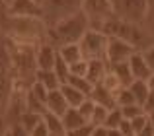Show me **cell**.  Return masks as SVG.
Returning <instances> with one entry per match:
<instances>
[{
  "label": "cell",
  "mask_w": 154,
  "mask_h": 136,
  "mask_svg": "<svg viewBox=\"0 0 154 136\" xmlns=\"http://www.w3.org/2000/svg\"><path fill=\"white\" fill-rule=\"evenodd\" d=\"M64 84H70L72 87H76L78 91H82V93H84V95H88V97H90L92 87H94V86H92V84L88 82L86 78H82V76H68Z\"/></svg>",
  "instance_id": "cell-23"
},
{
  "label": "cell",
  "mask_w": 154,
  "mask_h": 136,
  "mask_svg": "<svg viewBox=\"0 0 154 136\" xmlns=\"http://www.w3.org/2000/svg\"><path fill=\"white\" fill-rule=\"evenodd\" d=\"M143 111H144L146 115L154 111V91H148L146 99H144V103H143Z\"/></svg>",
  "instance_id": "cell-38"
},
{
  "label": "cell",
  "mask_w": 154,
  "mask_h": 136,
  "mask_svg": "<svg viewBox=\"0 0 154 136\" xmlns=\"http://www.w3.org/2000/svg\"><path fill=\"white\" fill-rule=\"evenodd\" d=\"M10 91H12V78L10 70H8V61L0 58V115H2V111H6Z\"/></svg>",
  "instance_id": "cell-11"
},
{
  "label": "cell",
  "mask_w": 154,
  "mask_h": 136,
  "mask_svg": "<svg viewBox=\"0 0 154 136\" xmlns=\"http://www.w3.org/2000/svg\"><path fill=\"white\" fill-rule=\"evenodd\" d=\"M66 109H68V103H66V99L63 97L60 90H51L49 93H47V99H45V111L57 115V117H63V115L66 113Z\"/></svg>",
  "instance_id": "cell-13"
},
{
  "label": "cell",
  "mask_w": 154,
  "mask_h": 136,
  "mask_svg": "<svg viewBox=\"0 0 154 136\" xmlns=\"http://www.w3.org/2000/svg\"><path fill=\"white\" fill-rule=\"evenodd\" d=\"M4 2H6V4H10V2H12V0H4Z\"/></svg>",
  "instance_id": "cell-45"
},
{
  "label": "cell",
  "mask_w": 154,
  "mask_h": 136,
  "mask_svg": "<svg viewBox=\"0 0 154 136\" xmlns=\"http://www.w3.org/2000/svg\"><path fill=\"white\" fill-rule=\"evenodd\" d=\"M78 47L82 51V57L86 61L90 58H103L105 57V47H107V35L102 33L100 29H88L78 41Z\"/></svg>",
  "instance_id": "cell-6"
},
{
  "label": "cell",
  "mask_w": 154,
  "mask_h": 136,
  "mask_svg": "<svg viewBox=\"0 0 154 136\" xmlns=\"http://www.w3.org/2000/svg\"><path fill=\"white\" fill-rule=\"evenodd\" d=\"M59 90H60V93H63V97L66 99L68 107H80V103L88 97V95H84L82 91H78L76 87H72L70 84H60Z\"/></svg>",
  "instance_id": "cell-18"
},
{
  "label": "cell",
  "mask_w": 154,
  "mask_h": 136,
  "mask_svg": "<svg viewBox=\"0 0 154 136\" xmlns=\"http://www.w3.org/2000/svg\"><path fill=\"white\" fill-rule=\"evenodd\" d=\"M92 129H94V125L86 123V125L78 126V129H74V130H68L66 136H92Z\"/></svg>",
  "instance_id": "cell-32"
},
{
  "label": "cell",
  "mask_w": 154,
  "mask_h": 136,
  "mask_svg": "<svg viewBox=\"0 0 154 136\" xmlns=\"http://www.w3.org/2000/svg\"><path fill=\"white\" fill-rule=\"evenodd\" d=\"M86 70H88V61L82 58V61L68 66V76H82V78H86Z\"/></svg>",
  "instance_id": "cell-30"
},
{
  "label": "cell",
  "mask_w": 154,
  "mask_h": 136,
  "mask_svg": "<svg viewBox=\"0 0 154 136\" xmlns=\"http://www.w3.org/2000/svg\"><path fill=\"white\" fill-rule=\"evenodd\" d=\"M57 47H53L51 43H41L35 49V64L37 70H53L57 62Z\"/></svg>",
  "instance_id": "cell-10"
},
{
  "label": "cell",
  "mask_w": 154,
  "mask_h": 136,
  "mask_svg": "<svg viewBox=\"0 0 154 136\" xmlns=\"http://www.w3.org/2000/svg\"><path fill=\"white\" fill-rule=\"evenodd\" d=\"M90 99H94L96 105H102V107H105V109H113V107H117L115 105V95H113L109 90H105L102 84H96V86L92 87Z\"/></svg>",
  "instance_id": "cell-15"
},
{
  "label": "cell",
  "mask_w": 154,
  "mask_h": 136,
  "mask_svg": "<svg viewBox=\"0 0 154 136\" xmlns=\"http://www.w3.org/2000/svg\"><path fill=\"white\" fill-rule=\"evenodd\" d=\"M8 132H10L12 136H29V132H27L26 129H23L20 123H14V125L8 126Z\"/></svg>",
  "instance_id": "cell-35"
},
{
  "label": "cell",
  "mask_w": 154,
  "mask_h": 136,
  "mask_svg": "<svg viewBox=\"0 0 154 136\" xmlns=\"http://www.w3.org/2000/svg\"><path fill=\"white\" fill-rule=\"evenodd\" d=\"M49 136H66V132H64V134H49Z\"/></svg>",
  "instance_id": "cell-44"
},
{
  "label": "cell",
  "mask_w": 154,
  "mask_h": 136,
  "mask_svg": "<svg viewBox=\"0 0 154 136\" xmlns=\"http://www.w3.org/2000/svg\"><path fill=\"white\" fill-rule=\"evenodd\" d=\"M127 64H129V68H131L133 80H146L148 76L152 74V70L148 68V64H146V61H144V57H143L140 51H135V53L129 57Z\"/></svg>",
  "instance_id": "cell-12"
},
{
  "label": "cell",
  "mask_w": 154,
  "mask_h": 136,
  "mask_svg": "<svg viewBox=\"0 0 154 136\" xmlns=\"http://www.w3.org/2000/svg\"><path fill=\"white\" fill-rule=\"evenodd\" d=\"M41 4L35 0H12L8 4V16L16 18H41Z\"/></svg>",
  "instance_id": "cell-9"
},
{
  "label": "cell",
  "mask_w": 154,
  "mask_h": 136,
  "mask_svg": "<svg viewBox=\"0 0 154 136\" xmlns=\"http://www.w3.org/2000/svg\"><path fill=\"white\" fill-rule=\"evenodd\" d=\"M107 68H109V66H107ZM100 84H102V86L105 87V90H109V91H111L113 95H115L117 91H119L121 87H123V86H121V84H119V80H117V78H115V76H113V74H111V72H109V70H107V74L103 76V80H102V82H100Z\"/></svg>",
  "instance_id": "cell-26"
},
{
  "label": "cell",
  "mask_w": 154,
  "mask_h": 136,
  "mask_svg": "<svg viewBox=\"0 0 154 136\" xmlns=\"http://www.w3.org/2000/svg\"><path fill=\"white\" fill-rule=\"evenodd\" d=\"M143 53V57H144V61H146V64H148V68L154 72V45H150V47H146L144 51H140Z\"/></svg>",
  "instance_id": "cell-34"
},
{
  "label": "cell",
  "mask_w": 154,
  "mask_h": 136,
  "mask_svg": "<svg viewBox=\"0 0 154 136\" xmlns=\"http://www.w3.org/2000/svg\"><path fill=\"white\" fill-rule=\"evenodd\" d=\"M57 55H59V53H57ZM53 72H55L57 78L60 80V84H64V82H66V78H68V64H66V62H64L60 57H57V62H55Z\"/></svg>",
  "instance_id": "cell-29"
},
{
  "label": "cell",
  "mask_w": 154,
  "mask_h": 136,
  "mask_svg": "<svg viewBox=\"0 0 154 136\" xmlns=\"http://www.w3.org/2000/svg\"><path fill=\"white\" fill-rule=\"evenodd\" d=\"M82 12L86 14L92 29H100L103 25V22H107L111 16H115L113 0H84Z\"/></svg>",
  "instance_id": "cell-5"
},
{
  "label": "cell",
  "mask_w": 154,
  "mask_h": 136,
  "mask_svg": "<svg viewBox=\"0 0 154 136\" xmlns=\"http://www.w3.org/2000/svg\"><path fill=\"white\" fill-rule=\"evenodd\" d=\"M100 31L105 33L107 37H119L123 41L131 43L137 51L144 43V33L137 23H131L127 19L119 18V16H111L107 22H103V25L100 27Z\"/></svg>",
  "instance_id": "cell-4"
},
{
  "label": "cell",
  "mask_w": 154,
  "mask_h": 136,
  "mask_svg": "<svg viewBox=\"0 0 154 136\" xmlns=\"http://www.w3.org/2000/svg\"><path fill=\"white\" fill-rule=\"evenodd\" d=\"M119 109H121L123 119H127V121H133V119L139 117V115H146L139 103H133V105H127V107H119Z\"/></svg>",
  "instance_id": "cell-27"
},
{
  "label": "cell",
  "mask_w": 154,
  "mask_h": 136,
  "mask_svg": "<svg viewBox=\"0 0 154 136\" xmlns=\"http://www.w3.org/2000/svg\"><path fill=\"white\" fill-rule=\"evenodd\" d=\"M113 10L115 16L140 25L148 14V0H117L113 2Z\"/></svg>",
  "instance_id": "cell-7"
},
{
  "label": "cell",
  "mask_w": 154,
  "mask_h": 136,
  "mask_svg": "<svg viewBox=\"0 0 154 136\" xmlns=\"http://www.w3.org/2000/svg\"><path fill=\"white\" fill-rule=\"evenodd\" d=\"M94 107H96V103H94V99H90V97H86L82 103H80V107H76V109L80 111V115H82L84 119H86L88 123H90V117H92V113H94Z\"/></svg>",
  "instance_id": "cell-31"
},
{
  "label": "cell",
  "mask_w": 154,
  "mask_h": 136,
  "mask_svg": "<svg viewBox=\"0 0 154 136\" xmlns=\"http://www.w3.org/2000/svg\"><path fill=\"white\" fill-rule=\"evenodd\" d=\"M29 136H49V130H47L45 125H43V121H39L37 125L29 130Z\"/></svg>",
  "instance_id": "cell-36"
},
{
  "label": "cell",
  "mask_w": 154,
  "mask_h": 136,
  "mask_svg": "<svg viewBox=\"0 0 154 136\" xmlns=\"http://www.w3.org/2000/svg\"><path fill=\"white\" fill-rule=\"evenodd\" d=\"M127 87L131 90V93H133V97H135V101L139 103L140 107H143L144 99H146V95H148V87H146V82H144V80H133V82L129 84Z\"/></svg>",
  "instance_id": "cell-22"
},
{
  "label": "cell",
  "mask_w": 154,
  "mask_h": 136,
  "mask_svg": "<svg viewBox=\"0 0 154 136\" xmlns=\"http://www.w3.org/2000/svg\"><path fill=\"white\" fill-rule=\"evenodd\" d=\"M107 62H105V58H90L88 61V70H86V80L92 84V86H96V84H100L103 80V76L107 74Z\"/></svg>",
  "instance_id": "cell-14"
},
{
  "label": "cell",
  "mask_w": 154,
  "mask_h": 136,
  "mask_svg": "<svg viewBox=\"0 0 154 136\" xmlns=\"http://www.w3.org/2000/svg\"><path fill=\"white\" fill-rule=\"evenodd\" d=\"M35 82H39L47 91L60 87V80L57 78V74L53 70H37L35 72Z\"/></svg>",
  "instance_id": "cell-20"
},
{
  "label": "cell",
  "mask_w": 154,
  "mask_h": 136,
  "mask_svg": "<svg viewBox=\"0 0 154 136\" xmlns=\"http://www.w3.org/2000/svg\"><path fill=\"white\" fill-rule=\"evenodd\" d=\"M107 136H123L119 132V129H107Z\"/></svg>",
  "instance_id": "cell-42"
},
{
  "label": "cell",
  "mask_w": 154,
  "mask_h": 136,
  "mask_svg": "<svg viewBox=\"0 0 154 136\" xmlns=\"http://www.w3.org/2000/svg\"><path fill=\"white\" fill-rule=\"evenodd\" d=\"M60 121H63V126H64V130H74V129H78V126H82V125H86V119L80 115V111L76 109V107H68L66 109V113L60 117Z\"/></svg>",
  "instance_id": "cell-17"
},
{
  "label": "cell",
  "mask_w": 154,
  "mask_h": 136,
  "mask_svg": "<svg viewBox=\"0 0 154 136\" xmlns=\"http://www.w3.org/2000/svg\"><path fill=\"white\" fill-rule=\"evenodd\" d=\"M135 47L131 43L123 41L119 37H107V47H105V62L115 64V62H127L129 57L135 53Z\"/></svg>",
  "instance_id": "cell-8"
},
{
  "label": "cell",
  "mask_w": 154,
  "mask_h": 136,
  "mask_svg": "<svg viewBox=\"0 0 154 136\" xmlns=\"http://www.w3.org/2000/svg\"><path fill=\"white\" fill-rule=\"evenodd\" d=\"M57 53H59V57L63 58L68 66L84 58L82 57V51H80V47H78V43H66V45H60V47H57Z\"/></svg>",
  "instance_id": "cell-16"
},
{
  "label": "cell",
  "mask_w": 154,
  "mask_h": 136,
  "mask_svg": "<svg viewBox=\"0 0 154 136\" xmlns=\"http://www.w3.org/2000/svg\"><path fill=\"white\" fill-rule=\"evenodd\" d=\"M146 119H148V125H150V126H152V130H154V111L146 115Z\"/></svg>",
  "instance_id": "cell-43"
},
{
  "label": "cell",
  "mask_w": 154,
  "mask_h": 136,
  "mask_svg": "<svg viewBox=\"0 0 154 136\" xmlns=\"http://www.w3.org/2000/svg\"><path fill=\"white\" fill-rule=\"evenodd\" d=\"M8 41L18 45L39 47L47 39V25L41 18H16L10 16L6 23Z\"/></svg>",
  "instance_id": "cell-2"
},
{
  "label": "cell",
  "mask_w": 154,
  "mask_h": 136,
  "mask_svg": "<svg viewBox=\"0 0 154 136\" xmlns=\"http://www.w3.org/2000/svg\"><path fill=\"white\" fill-rule=\"evenodd\" d=\"M8 132V123H6V119L0 115V136H4Z\"/></svg>",
  "instance_id": "cell-40"
},
{
  "label": "cell",
  "mask_w": 154,
  "mask_h": 136,
  "mask_svg": "<svg viewBox=\"0 0 154 136\" xmlns=\"http://www.w3.org/2000/svg\"><path fill=\"white\" fill-rule=\"evenodd\" d=\"M4 136H12V134H10V132H6V134H4Z\"/></svg>",
  "instance_id": "cell-46"
},
{
  "label": "cell",
  "mask_w": 154,
  "mask_h": 136,
  "mask_svg": "<svg viewBox=\"0 0 154 136\" xmlns=\"http://www.w3.org/2000/svg\"><path fill=\"white\" fill-rule=\"evenodd\" d=\"M41 121H43V125L47 126L49 134H64V132H66V130H64V126H63L60 117H57V115L49 113V111H45V113L41 115Z\"/></svg>",
  "instance_id": "cell-21"
},
{
  "label": "cell",
  "mask_w": 154,
  "mask_h": 136,
  "mask_svg": "<svg viewBox=\"0 0 154 136\" xmlns=\"http://www.w3.org/2000/svg\"><path fill=\"white\" fill-rule=\"evenodd\" d=\"M146 18H150L152 23H154V0H148V14H146Z\"/></svg>",
  "instance_id": "cell-41"
},
{
  "label": "cell",
  "mask_w": 154,
  "mask_h": 136,
  "mask_svg": "<svg viewBox=\"0 0 154 136\" xmlns=\"http://www.w3.org/2000/svg\"><path fill=\"white\" fill-rule=\"evenodd\" d=\"M88 29H90V23H88L86 14L78 10L74 14L66 16L64 19L57 22L51 29H47V35H51V41L45 43H51L53 47H60L66 43H78Z\"/></svg>",
  "instance_id": "cell-3"
},
{
  "label": "cell",
  "mask_w": 154,
  "mask_h": 136,
  "mask_svg": "<svg viewBox=\"0 0 154 136\" xmlns=\"http://www.w3.org/2000/svg\"><path fill=\"white\" fill-rule=\"evenodd\" d=\"M133 103H137V101H135V97H133L129 87H121L115 93V105L117 107H127V105H133Z\"/></svg>",
  "instance_id": "cell-25"
},
{
  "label": "cell",
  "mask_w": 154,
  "mask_h": 136,
  "mask_svg": "<svg viewBox=\"0 0 154 136\" xmlns=\"http://www.w3.org/2000/svg\"><path fill=\"white\" fill-rule=\"evenodd\" d=\"M107 111L109 109H105V107H102V105H96L94 113H92V117H90V125L103 126V121H105V117H107Z\"/></svg>",
  "instance_id": "cell-28"
},
{
  "label": "cell",
  "mask_w": 154,
  "mask_h": 136,
  "mask_svg": "<svg viewBox=\"0 0 154 136\" xmlns=\"http://www.w3.org/2000/svg\"><path fill=\"white\" fill-rule=\"evenodd\" d=\"M121 121H123L121 109L119 107H113V109L107 111V117H105V121H103V126L105 129H117V126L121 125Z\"/></svg>",
  "instance_id": "cell-24"
},
{
  "label": "cell",
  "mask_w": 154,
  "mask_h": 136,
  "mask_svg": "<svg viewBox=\"0 0 154 136\" xmlns=\"http://www.w3.org/2000/svg\"><path fill=\"white\" fill-rule=\"evenodd\" d=\"M107 66H109V72L119 80V84L123 87H127L133 82V74H131V68H129L127 62H115V64H107Z\"/></svg>",
  "instance_id": "cell-19"
},
{
  "label": "cell",
  "mask_w": 154,
  "mask_h": 136,
  "mask_svg": "<svg viewBox=\"0 0 154 136\" xmlns=\"http://www.w3.org/2000/svg\"><path fill=\"white\" fill-rule=\"evenodd\" d=\"M92 136H107V129L105 126H94L92 129Z\"/></svg>",
  "instance_id": "cell-39"
},
{
  "label": "cell",
  "mask_w": 154,
  "mask_h": 136,
  "mask_svg": "<svg viewBox=\"0 0 154 136\" xmlns=\"http://www.w3.org/2000/svg\"><path fill=\"white\" fill-rule=\"evenodd\" d=\"M117 129H119V132L123 134V136H135V130H133L131 123H129L127 119H123V121H121V125L117 126Z\"/></svg>",
  "instance_id": "cell-37"
},
{
  "label": "cell",
  "mask_w": 154,
  "mask_h": 136,
  "mask_svg": "<svg viewBox=\"0 0 154 136\" xmlns=\"http://www.w3.org/2000/svg\"><path fill=\"white\" fill-rule=\"evenodd\" d=\"M131 123V126H133V130H135V136L140 132V130L146 126V123H148V119H146V115H139V117H135L133 121H129Z\"/></svg>",
  "instance_id": "cell-33"
},
{
  "label": "cell",
  "mask_w": 154,
  "mask_h": 136,
  "mask_svg": "<svg viewBox=\"0 0 154 136\" xmlns=\"http://www.w3.org/2000/svg\"><path fill=\"white\" fill-rule=\"evenodd\" d=\"M35 49L37 47L18 45V43L8 41V70H10V78L14 86H22L27 90L35 82V72H37Z\"/></svg>",
  "instance_id": "cell-1"
}]
</instances>
